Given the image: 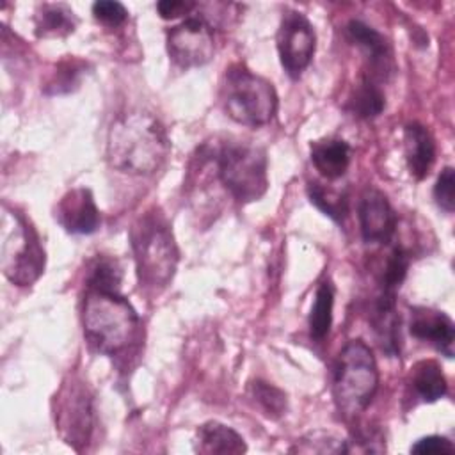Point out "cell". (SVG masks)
Returning a JSON list of instances; mask_svg holds the SVG:
<instances>
[{
  "mask_svg": "<svg viewBox=\"0 0 455 455\" xmlns=\"http://www.w3.org/2000/svg\"><path fill=\"white\" fill-rule=\"evenodd\" d=\"M171 151L164 124L149 112L132 110L114 119L107 135L108 164L133 176H149L167 160Z\"/></svg>",
  "mask_w": 455,
  "mask_h": 455,
  "instance_id": "6da1fadb",
  "label": "cell"
},
{
  "mask_svg": "<svg viewBox=\"0 0 455 455\" xmlns=\"http://www.w3.org/2000/svg\"><path fill=\"white\" fill-rule=\"evenodd\" d=\"M82 325L94 350L105 355H117L137 341L140 320L133 306L117 291L87 290Z\"/></svg>",
  "mask_w": 455,
  "mask_h": 455,
  "instance_id": "7a4b0ae2",
  "label": "cell"
},
{
  "mask_svg": "<svg viewBox=\"0 0 455 455\" xmlns=\"http://www.w3.org/2000/svg\"><path fill=\"white\" fill-rule=\"evenodd\" d=\"M130 242L140 286L165 288L176 274L180 251L162 212L153 208L142 213L130 229Z\"/></svg>",
  "mask_w": 455,
  "mask_h": 455,
  "instance_id": "3957f363",
  "label": "cell"
},
{
  "mask_svg": "<svg viewBox=\"0 0 455 455\" xmlns=\"http://www.w3.org/2000/svg\"><path fill=\"white\" fill-rule=\"evenodd\" d=\"M213 164L224 190L242 204L258 201L268 188V160L263 148L224 140L212 144Z\"/></svg>",
  "mask_w": 455,
  "mask_h": 455,
  "instance_id": "277c9868",
  "label": "cell"
},
{
  "mask_svg": "<svg viewBox=\"0 0 455 455\" xmlns=\"http://www.w3.org/2000/svg\"><path fill=\"white\" fill-rule=\"evenodd\" d=\"M379 387V368L371 348L361 341H348L338 354L332 371V396L345 418L363 412Z\"/></svg>",
  "mask_w": 455,
  "mask_h": 455,
  "instance_id": "5b68a950",
  "label": "cell"
},
{
  "mask_svg": "<svg viewBox=\"0 0 455 455\" xmlns=\"http://www.w3.org/2000/svg\"><path fill=\"white\" fill-rule=\"evenodd\" d=\"M0 235V267L4 275L16 286L36 283L44 272L46 256L41 238L30 220L23 213L4 204Z\"/></svg>",
  "mask_w": 455,
  "mask_h": 455,
  "instance_id": "8992f818",
  "label": "cell"
},
{
  "mask_svg": "<svg viewBox=\"0 0 455 455\" xmlns=\"http://www.w3.org/2000/svg\"><path fill=\"white\" fill-rule=\"evenodd\" d=\"M220 101L224 112L235 123L251 128L268 124L277 112L274 85L242 64L226 69L220 84Z\"/></svg>",
  "mask_w": 455,
  "mask_h": 455,
  "instance_id": "52a82bcc",
  "label": "cell"
},
{
  "mask_svg": "<svg viewBox=\"0 0 455 455\" xmlns=\"http://www.w3.org/2000/svg\"><path fill=\"white\" fill-rule=\"evenodd\" d=\"M55 428L66 444L76 451L89 443L94 427L92 395L87 384L71 377L55 396Z\"/></svg>",
  "mask_w": 455,
  "mask_h": 455,
  "instance_id": "ba28073f",
  "label": "cell"
},
{
  "mask_svg": "<svg viewBox=\"0 0 455 455\" xmlns=\"http://www.w3.org/2000/svg\"><path fill=\"white\" fill-rule=\"evenodd\" d=\"M165 44L171 60L181 69L204 66L215 53L213 30L201 16H188L167 28Z\"/></svg>",
  "mask_w": 455,
  "mask_h": 455,
  "instance_id": "9c48e42d",
  "label": "cell"
},
{
  "mask_svg": "<svg viewBox=\"0 0 455 455\" xmlns=\"http://www.w3.org/2000/svg\"><path fill=\"white\" fill-rule=\"evenodd\" d=\"M275 41L281 66L291 78H299L315 55L316 36L313 25L302 12L288 9L283 12Z\"/></svg>",
  "mask_w": 455,
  "mask_h": 455,
  "instance_id": "30bf717a",
  "label": "cell"
},
{
  "mask_svg": "<svg viewBox=\"0 0 455 455\" xmlns=\"http://www.w3.org/2000/svg\"><path fill=\"white\" fill-rule=\"evenodd\" d=\"M359 228L366 243H387L396 231V213L377 188H366L357 206Z\"/></svg>",
  "mask_w": 455,
  "mask_h": 455,
  "instance_id": "8fae6325",
  "label": "cell"
},
{
  "mask_svg": "<svg viewBox=\"0 0 455 455\" xmlns=\"http://www.w3.org/2000/svg\"><path fill=\"white\" fill-rule=\"evenodd\" d=\"M55 219L71 235H91L100 228L101 215L89 188L69 190L57 204Z\"/></svg>",
  "mask_w": 455,
  "mask_h": 455,
  "instance_id": "7c38bea8",
  "label": "cell"
},
{
  "mask_svg": "<svg viewBox=\"0 0 455 455\" xmlns=\"http://www.w3.org/2000/svg\"><path fill=\"white\" fill-rule=\"evenodd\" d=\"M409 331L414 338L435 347L443 355L453 357L455 325L444 311L432 307L411 309Z\"/></svg>",
  "mask_w": 455,
  "mask_h": 455,
  "instance_id": "4fadbf2b",
  "label": "cell"
},
{
  "mask_svg": "<svg viewBox=\"0 0 455 455\" xmlns=\"http://www.w3.org/2000/svg\"><path fill=\"white\" fill-rule=\"evenodd\" d=\"M347 32H348V37L357 46H361L368 55L371 73H368L366 76L373 78L375 82L382 78L386 80V76L393 69V53L386 37L361 20H350L347 25Z\"/></svg>",
  "mask_w": 455,
  "mask_h": 455,
  "instance_id": "5bb4252c",
  "label": "cell"
},
{
  "mask_svg": "<svg viewBox=\"0 0 455 455\" xmlns=\"http://www.w3.org/2000/svg\"><path fill=\"white\" fill-rule=\"evenodd\" d=\"M403 146L411 176L416 180L427 178L435 162V140L430 130L421 123L405 124Z\"/></svg>",
  "mask_w": 455,
  "mask_h": 455,
  "instance_id": "9a60e30c",
  "label": "cell"
},
{
  "mask_svg": "<svg viewBox=\"0 0 455 455\" xmlns=\"http://www.w3.org/2000/svg\"><path fill=\"white\" fill-rule=\"evenodd\" d=\"M196 451L204 455H240L247 451L243 437L220 421H206L197 428Z\"/></svg>",
  "mask_w": 455,
  "mask_h": 455,
  "instance_id": "2e32d148",
  "label": "cell"
},
{
  "mask_svg": "<svg viewBox=\"0 0 455 455\" xmlns=\"http://www.w3.org/2000/svg\"><path fill=\"white\" fill-rule=\"evenodd\" d=\"M311 162L327 180L341 178L350 165V146L343 139H320L311 142Z\"/></svg>",
  "mask_w": 455,
  "mask_h": 455,
  "instance_id": "e0dca14e",
  "label": "cell"
},
{
  "mask_svg": "<svg viewBox=\"0 0 455 455\" xmlns=\"http://www.w3.org/2000/svg\"><path fill=\"white\" fill-rule=\"evenodd\" d=\"M373 329L382 348L395 355L400 352V316L396 315V295L379 293L373 307Z\"/></svg>",
  "mask_w": 455,
  "mask_h": 455,
  "instance_id": "ac0fdd59",
  "label": "cell"
},
{
  "mask_svg": "<svg viewBox=\"0 0 455 455\" xmlns=\"http://www.w3.org/2000/svg\"><path fill=\"white\" fill-rule=\"evenodd\" d=\"M409 382L414 393L418 395V398L427 403L437 402L441 396L446 395V389H448L446 377L439 363L434 359H423L416 363L411 368Z\"/></svg>",
  "mask_w": 455,
  "mask_h": 455,
  "instance_id": "d6986e66",
  "label": "cell"
},
{
  "mask_svg": "<svg viewBox=\"0 0 455 455\" xmlns=\"http://www.w3.org/2000/svg\"><path fill=\"white\" fill-rule=\"evenodd\" d=\"M75 12L64 4H43L36 14V34L39 37H62L75 30Z\"/></svg>",
  "mask_w": 455,
  "mask_h": 455,
  "instance_id": "ffe728a7",
  "label": "cell"
},
{
  "mask_svg": "<svg viewBox=\"0 0 455 455\" xmlns=\"http://www.w3.org/2000/svg\"><path fill=\"white\" fill-rule=\"evenodd\" d=\"M384 107L386 96L382 89L373 78L364 75L348 98V110L361 119H373L384 110Z\"/></svg>",
  "mask_w": 455,
  "mask_h": 455,
  "instance_id": "44dd1931",
  "label": "cell"
},
{
  "mask_svg": "<svg viewBox=\"0 0 455 455\" xmlns=\"http://www.w3.org/2000/svg\"><path fill=\"white\" fill-rule=\"evenodd\" d=\"M332 307H334V288L331 281H322L316 288L315 300L309 313V334L316 341H323L329 336L332 325Z\"/></svg>",
  "mask_w": 455,
  "mask_h": 455,
  "instance_id": "7402d4cb",
  "label": "cell"
},
{
  "mask_svg": "<svg viewBox=\"0 0 455 455\" xmlns=\"http://www.w3.org/2000/svg\"><path fill=\"white\" fill-rule=\"evenodd\" d=\"M123 272L119 263L108 256H98L87 272V290L96 291H119Z\"/></svg>",
  "mask_w": 455,
  "mask_h": 455,
  "instance_id": "603a6c76",
  "label": "cell"
},
{
  "mask_svg": "<svg viewBox=\"0 0 455 455\" xmlns=\"http://www.w3.org/2000/svg\"><path fill=\"white\" fill-rule=\"evenodd\" d=\"M249 396L267 418L277 419L286 412V395L274 384H268L265 380H254L249 384Z\"/></svg>",
  "mask_w": 455,
  "mask_h": 455,
  "instance_id": "cb8c5ba5",
  "label": "cell"
},
{
  "mask_svg": "<svg viewBox=\"0 0 455 455\" xmlns=\"http://www.w3.org/2000/svg\"><path fill=\"white\" fill-rule=\"evenodd\" d=\"M409 263H411V258H409V252L396 245L387 259H386V265H384V270H382V275H380V291L382 293H391V295H396L398 288L402 286L405 275H407V268H409Z\"/></svg>",
  "mask_w": 455,
  "mask_h": 455,
  "instance_id": "d4e9b609",
  "label": "cell"
},
{
  "mask_svg": "<svg viewBox=\"0 0 455 455\" xmlns=\"http://www.w3.org/2000/svg\"><path fill=\"white\" fill-rule=\"evenodd\" d=\"M309 201L322 210L327 217H331L336 222H341L347 215V196L339 194L336 190H329L318 183H309L307 187Z\"/></svg>",
  "mask_w": 455,
  "mask_h": 455,
  "instance_id": "484cf974",
  "label": "cell"
},
{
  "mask_svg": "<svg viewBox=\"0 0 455 455\" xmlns=\"http://www.w3.org/2000/svg\"><path fill=\"white\" fill-rule=\"evenodd\" d=\"M84 62L80 60H64L57 66L55 73L44 85L46 94H66L71 92L80 84V76L84 73Z\"/></svg>",
  "mask_w": 455,
  "mask_h": 455,
  "instance_id": "4316f807",
  "label": "cell"
},
{
  "mask_svg": "<svg viewBox=\"0 0 455 455\" xmlns=\"http://www.w3.org/2000/svg\"><path fill=\"white\" fill-rule=\"evenodd\" d=\"M434 199L441 210L451 213L455 208V172L451 167H444L434 187Z\"/></svg>",
  "mask_w": 455,
  "mask_h": 455,
  "instance_id": "83f0119b",
  "label": "cell"
},
{
  "mask_svg": "<svg viewBox=\"0 0 455 455\" xmlns=\"http://www.w3.org/2000/svg\"><path fill=\"white\" fill-rule=\"evenodd\" d=\"M92 16L107 27H119L126 21L128 11L121 2L100 0L92 4Z\"/></svg>",
  "mask_w": 455,
  "mask_h": 455,
  "instance_id": "f1b7e54d",
  "label": "cell"
},
{
  "mask_svg": "<svg viewBox=\"0 0 455 455\" xmlns=\"http://www.w3.org/2000/svg\"><path fill=\"white\" fill-rule=\"evenodd\" d=\"M412 453H419V455H443V453H453L455 446L450 439L443 437V435H427L421 437L419 441H416L411 446Z\"/></svg>",
  "mask_w": 455,
  "mask_h": 455,
  "instance_id": "f546056e",
  "label": "cell"
},
{
  "mask_svg": "<svg viewBox=\"0 0 455 455\" xmlns=\"http://www.w3.org/2000/svg\"><path fill=\"white\" fill-rule=\"evenodd\" d=\"M194 7L196 4L183 0H162L156 4V11L164 20H176L180 16H187Z\"/></svg>",
  "mask_w": 455,
  "mask_h": 455,
  "instance_id": "4dcf8cb0",
  "label": "cell"
}]
</instances>
